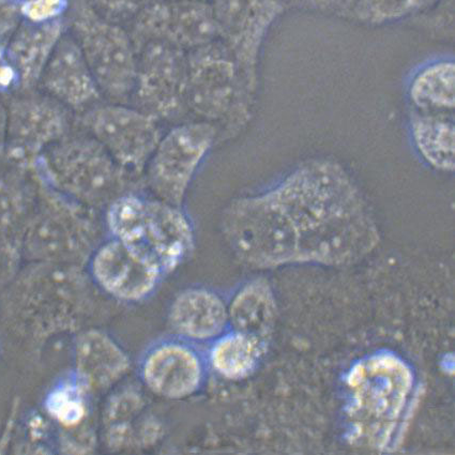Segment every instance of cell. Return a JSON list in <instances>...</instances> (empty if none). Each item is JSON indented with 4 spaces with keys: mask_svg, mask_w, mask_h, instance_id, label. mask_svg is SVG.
Returning a JSON list of instances; mask_svg holds the SVG:
<instances>
[{
    "mask_svg": "<svg viewBox=\"0 0 455 455\" xmlns=\"http://www.w3.org/2000/svg\"><path fill=\"white\" fill-rule=\"evenodd\" d=\"M135 51L132 106L161 123L187 116V52L164 41H148Z\"/></svg>",
    "mask_w": 455,
    "mask_h": 455,
    "instance_id": "11",
    "label": "cell"
},
{
    "mask_svg": "<svg viewBox=\"0 0 455 455\" xmlns=\"http://www.w3.org/2000/svg\"><path fill=\"white\" fill-rule=\"evenodd\" d=\"M2 161H3V160H2ZM2 161H0V162H2Z\"/></svg>",
    "mask_w": 455,
    "mask_h": 455,
    "instance_id": "36",
    "label": "cell"
},
{
    "mask_svg": "<svg viewBox=\"0 0 455 455\" xmlns=\"http://www.w3.org/2000/svg\"><path fill=\"white\" fill-rule=\"evenodd\" d=\"M437 0H357L350 20L368 28L410 22Z\"/></svg>",
    "mask_w": 455,
    "mask_h": 455,
    "instance_id": "27",
    "label": "cell"
},
{
    "mask_svg": "<svg viewBox=\"0 0 455 455\" xmlns=\"http://www.w3.org/2000/svg\"><path fill=\"white\" fill-rule=\"evenodd\" d=\"M185 2H211V0H185Z\"/></svg>",
    "mask_w": 455,
    "mask_h": 455,
    "instance_id": "35",
    "label": "cell"
},
{
    "mask_svg": "<svg viewBox=\"0 0 455 455\" xmlns=\"http://www.w3.org/2000/svg\"><path fill=\"white\" fill-rule=\"evenodd\" d=\"M20 20L18 0H0V44H7Z\"/></svg>",
    "mask_w": 455,
    "mask_h": 455,
    "instance_id": "33",
    "label": "cell"
},
{
    "mask_svg": "<svg viewBox=\"0 0 455 455\" xmlns=\"http://www.w3.org/2000/svg\"><path fill=\"white\" fill-rule=\"evenodd\" d=\"M38 89L75 115L102 102L100 89L69 29L42 73Z\"/></svg>",
    "mask_w": 455,
    "mask_h": 455,
    "instance_id": "18",
    "label": "cell"
},
{
    "mask_svg": "<svg viewBox=\"0 0 455 455\" xmlns=\"http://www.w3.org/2000/svg\"><path fill=\"white\" fill-rule=\"evenodd\" d=\"M73 360V373L92 395L112 388L130 368L128 355L122 347L96 328L77 334Z\"/></svg>",
    "mask_w": 455,
    "mask_h": 455,
    "instance_id": "19",
    "label": "cell"
},
{
    "mask_svg": "<svg viewBox=\"0 0 455 455\" xmlns=\"http://www.w3.org/2000/svg\"><path fill=\"white\" fill-rule=\"evenodd\" d=\"M140 191L124 193L104 209L109 237L158 266L176 270L195 249V229L182 207Z\"/></svg>",
    "mask_w": 455,
    "mask_h": 455,
    "instance_id": "5",
    "label": "cell"
},
{
    "mask_svg": "<svg viewBox=\"0 0 455 455\" xmlns=\"http://www.w3.org/2000/svg\"><path fill=\"white\" fill-rule=\"evenodd\" d=\"M218 40L258 92L261 51L270 30L286 12L281 0H211Z\"/></svg>",
    "mask_w": 455,
    "mask_h": 455,
    "instance_id": "13",
    "label": "cell"
},
{
    "mask_svg": "<svg viewBox=\"0 0 455 455\" xmlns=\"http://www.w3.org/2000/svg\"><path fill=\"white\" fill-rule=\"evenodd\" d=\"M76 124L100 143L127 174L140 182L164 135L160 120L129 103H98L76 115Z\"/></svg>",
    "mask_w": 455,
    "mask_h": 455,
    "instance_id": "10",
    "label": "cell"
},
{
    "mask_svg": "<svg viewBox=\"0 0 455 455\" xmlns=\"http://www.w3.org/2000/svg\"><path fill=\"white\" fill-rule=\"evenodd\" d=\"M36 196L33 167L0 162V291L25 263L24 243Z\"/></svg>",
    "mask_w": 455,
    "mask_h": 455,
    "instance_id": "15",
    "label": "cell"
},
{
    "mask_svg": "<svg viewBox=\"0 0 455 455\" xmlns=\"http://www.w3.org/2000/svg\"><path fill=\"white\" fill-rule=\"evenodd\" d=\"M134 48L164 41L189 53L218 40L211 2L151 0L127 28Z\"/></svg>",
    "mask_w": 455,
    "mask_h": 455,
    "instance_id": "14",
    "label": "cell"
},
{
    "mask_svg": "<svg viewBox=\"0 0 455 455\" xmlns=\"http://www.w3.org/2000/svg\"><path fill=\"white\" fill-rule=\"evenodd\" d=\"M42 181L82 205L104 211L124 193L143 189L92 136L76 127L35 162Z\"/></svg>",
    "mask_w": 455,
    "mask_h": 455,
    "instance_id": "4",
    "label": "cell"
},
{
    "mask_svg": "<svg viewBox=\"0 0 455 455\" xmlns=\"http://www.w3.org/2000/svg\"><path fill=\"white\" fill-rule=\"evenodd\" d=\"M72 0H18L20 19L33 23H49L67 19Z\"/></svg>",
    "mask_w": 455,
    "mask_h": 455,
    "instance_id": "29",
    "label": "cell"
},
{
    "mask_svg": "<svg viewBox=\"0 0 455 455\" xmlns=\"http://www.w3.org/2000/svg\"><path fill=\"white\" fill-rule=\"evenodd\" d=\"M415 379L404 360L378 353L350 370L347 387L352 438L363 446L385 449L410 406Z\"/></svg>",
    "mask_w": 455,
    "mask_h": 455,
    "instance_id": "3",
    "label": "cell"
},
{
    "mask_svg": "<svg viewBox=\"0 0 455 455\" xmlns=\"http://www.w3.org/2000/svg\"><path fill=\"white\" fill-rule=\"evenodd\" d=\"M8 140V109L4 99L0 98V161L6 156Z\"/></svg>",
    "mask_w": 455,
    "mask_h": 455,
    "instance_id": "34",
    "label": "cell"
},
{
    "mask_svg": "<svg viewBox=\"0 0 455 455\" xmlns=\"http://www.w3.org/2000/svg\"><path fill=\"white\" fill-rule=\"evenodd\" d=\"M8 140L4 159L33 167L36 159L76 128V116L40 89L18 92L4 99Z\"/></svg>",
    "mask_w": 455,
    "mask_h": 455,
    "instance_id": "12",
    "label": "cell"
},
{
    "mask_svg": "<svg viewBox=\"0 0 455 455\" xmlns=\"http://www.w3.org/2000/svg\"><path fill=\"white\" fill-rule=\"evenodd\" d=\"M219 140L213 124L191 119L162 135L142 177L151 196L178 207L184 201L203 162Z\"/></svg>",
    "mask_w": 455,
    "mask_h": 455,
    "instance_id": "9",
    "label": "cell"
},
{
    "mask_svg": "<svg viewBox=\"0 0 455 455\" xmlns=\"http://www.w3.org/2000/svg\"><path fill=\"white\" fill-rule=\"evenodd\" d=\"M408 98L416 111L453 113L455 107V66L452 60L428 62L412 76Z\"/></svg>",
    "mask_w": 455,
    "mask_h": 455,
    "instance_id": "25",
    "label": "cell"
},
{
    "mask_svg": "<svg viewBox=\"0 0 455 455\" xmlns=\"http://www.w3.org/2000/svg\"><path fill=\"white\" fill-rule=\"evenodd\" d=\"M265 344L263 339L232 329L213 339L207 363L223 379H247L258 369L265 353Z\"/></svg>",
    "mask_w": 455,
    "mask_h": 455,
    "instance_id": "24",
    "label": "cell"
},
{
    "mask_svg": "<svg viewBox=\"0 0 455 455\" xmlns=\"http://www.w3.org/2000/svg\"><path fill=\"white\" fill-rule=\"evenodd\" d=\"M268 281L245 283L228 307V323L234 331L251 334L266 342L275 326L276 307Z\"/></svg>",
    "mask_w": 455,
    "mask_h": 455,
    "instance_id": "22",
    "label": "cell"
},
{
    "mask_svg": "<svg viewBox=\"0 0 455 455\" xmlns=\"http://www.w3.org/2000/svg\"><path fill=\"white\" fill-rule=\"evenodd\" d=\"M92 283L83 267L26 261L0 291V326L36 357L54 334L86 315L92 306Z\"/></svg>",
    "mask_w": 455,
    "mask_h": 455,
    "instance_id": "2",
    "label": "cell"
},
{
    "mask_svg": "<svg viewBox=\"0 0 455 455\" xmlns=\"http://www.w3.org/2000/svg\"><path fill=\"white\" fill-rule=\"evenodd\" d=\"M256 92L219 40L188 53V115L213 124L219 138L250 122Z\"/></svg>",
    "mask_w": 455,
    "mask_h": 455,
    "instance_id": "6",
    "label": "cell"
},
{
    "mask_svg": "<svg viewBox=\"0 0 455 455\" xmlns=\"http://www.w3.org/2000/svg\"><path fill=\"white\" fill-rule=\"evenodd\" d=\"M88 266L97 289L123 302L145 300L164 276L158 266L111 237L98 245Z\"/></svg>",
    "mask_w": 455,
    "mask_h": 455,
    "instance_id": "16",
    "label": "cell"
},
{
    "mask_svg": "<svg viewBox=\"0 0 455 455\" xmlns=\"http://www.w3.org/2000/svg\"><path fill=\"white\" fill-rule=\"evenodd\" d=\"M68 29V18L49 23L20 20L6 44L9 59L18 72L19 92L38 88L42 73Z\"/></svg>",
    "mask_w": 455,
    "mask_h": 455,
    "instance_id": "20",
    "label": "cell"
},
{
    "mask_svg": "<svg viewBox=\"0 0 455 455\" xmlns=\"http://www.w3.org/2000/svg\"><path fill=\"white\" fill-rule=\"evenodd\" d=\"M207 365V358L196 343L171 338L154 344L146 352L140 363V378L153 394L182 400L201 390Z\"/></svg>",
    "mask_w": 455,
    "mask_h": 455,
    "instance_id": "17",
    "label": "cell"
},
{
    "mask_svg": "<svg viewBox=\"0 0 455 455\" xmlns=\"http://www.w3.org/2000/svg\"><path fill=\"white\" fill-rule=\"evenodd\" d=\"M269 190L282 212L295 264H352L378 243L367 203L334 162H307Z\"/></svg>",
    "mask_w": 455,
    "mask_h": 455,
    "instance_id": "1",
    "label": "cell"
},
{
    "mask_svg": "<svg viewBox=\"0 0 455 455\" xmlns=\"http://www.w3.org/2000/svg\"><path fill=\"white\" fill-rule=\"evenodd\" d=\"M284 6L313 14L339 19H350L357 0H281Z\"/></svg>",
    "mask_w": 455,
    "mask_h": 455,
    "instance_id": "30",
    "label": "cell"
},
{
    "mask_svg": "<svg viewBox=\"0 0 455 455\" xmlns=\"http://www.w3.org/2000/svg\"><path fill=\"white\" fill-rule=\"evenodd\" d=\"M19 91L18 72L9 59L6 44H0V98L6 99Z\"/></svg>",
    "mask_w": 455,
    "mask_h": 455,
    "instance_id": "32",
    "label": "cell"
},
{
    "mask_svg": "<svg viewBox=\"0 0 455 455\" xmlns=\"http://www.w3.org/2000/svg\"><path fill=\"white\" fill-rule=\"evenodd\" d=\"M408 23L436 38L453 39L454 0H437L426 12Z\"/></svg>",
    "mask_w": 455,
    "mask_h": 455,
    "instance_id": "28",
    "label": "cell"
},
{
    "mask_svg": "<svg viewBox=\"0 0 455 455\" xmlns=\"http://www.w3.org/2000/svg\"><path fill=\"white\" fill-rule=\"evenodd\" d=\"M169 323L178 338L196 344L212 342L227 331L228 307L217 292L191 287L172 301Z\"/></svg>",
    "mask_w": 455,
    "mask_h": 455,
    "instance_id": "21",
    "label": "cell"
},
{
    "mask_svg": "<svg viewBox=\"0 0 455 455\" xmlns=\"http://www.w3.org/2000/svg\"><path fill=\"white\" fill-rule=\"evenodd\" d=\"M412 140L418 153L437 171H454L455 142L453 113L412 111Z\"/></svg>",
    "mask_w": 455,
    "mask_h": 455,
    "instance_id": "23",
    "label": "cell"
},
{
    "mask_svg": "<svg viewBox=\"0 0 455 455\" xmlns=\"http://www.w3.org/2000/svg\"><path fill=\"white\" fill-rule=\"evenodd\" d=\"M150 2L151 0H88L101 17L120 25L129 24Z\"/></svg>",
    "mask_w": 455,
    "mask_h": 455,
    "instance_id": "31",
    "label": "cell"
},
{
    "mask_svg": "<svg viewBox=\"0 0 455 455\" xmlns=\"http://www.w3.org/2000/svg\"><path fill=\"white\" fill-rule=\"evenodd\" d=\"M36 177V201L24 243L25 263L88 264L102 243L99 212L62 196Z\"/></svg>",
    "mask_w": 455,
    "mask_h": 455,
    "instance_id": "7",
    "label": "cell"
},
{
    "mask_svg": "<svg viewBox=\"0 0 455 455\" xmlns=\"http://www.w3.org/2000/svg\"><path fill=\"white\" fill-rule=\"evenodd\" d=\"M91 395L71 371L46 392L44 411L62 430L76 431L87 420Z\"/></svg>",
    "mask_w": 455,
    "mask_h": 455,
    "instance_id": "26",
    "label": "cell"
},
{
    "mask_svg": "<svg viewBox=\"0 0 455 455\" xmlns=\"http://www.w3.org/2000/svg\"><path fill=\"white\" fill-rule=\"evenodd\" d=\"M69 31L103 99L129 103L136 76V51L127 28L101 17L88 0H72Z\"/></svg>",
    "mask_w": 455,
    "mask_h": 455,
    "instance_id": "8",
    "label": "cell"
}]
</instances>
